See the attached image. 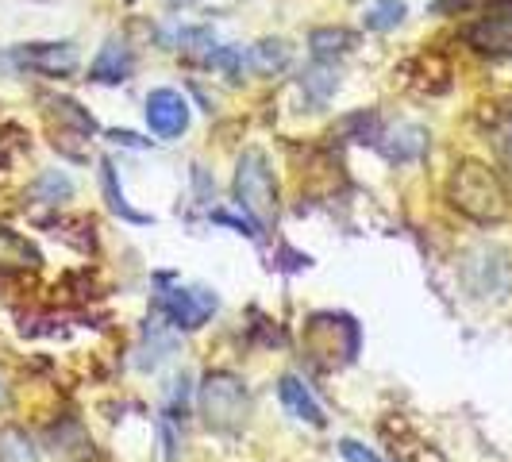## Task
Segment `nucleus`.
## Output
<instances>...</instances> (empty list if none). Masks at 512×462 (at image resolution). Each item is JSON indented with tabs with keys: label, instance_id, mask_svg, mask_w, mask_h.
Listing matches in <instances>:
<instances>
[{
	"label": "nucleus",
	"instance_id": "obj_1",
	"mask_svg": "<svg viewBox=\"0 0 512 462\" xmlns=\"http://www.w3.org/2000/svg\"><path fill=\"white\" fill-rule=\"evenodd\" d=\"M447 197L462 216H470L478 224H501L509 216V193H505L501 178L482 162H459L447 181Z\"/></svg>",
	"mask_w": 512,
	"mask_h": 462
},
{
	"label": "nucleus",
	"instance_id": "obj_2",
	"mask_svg": "<svg viewBox=\"0 0 512 462\" xmlns=\"http://www.w3.org/2000/svg\"><path fill=\"white\" fill-rule=\"evenodd\" d=\"M231 189H235V205L247 212V220L258 231L274 228V220H278V181H274V170H270L266 154L243 151V158L235 162Z\"/></svg>",
	"mask_w": 512,
	"mask_h": 462
},
{
	"label": "nucleus",
	"instance_id": "obj_3",
	"mask_svg": "<svg viewBox=\"0 0 512 462\" xmlns=\"http://www.w3.org/2000/svg\"><path fill=\"white\" fill-rule=\"evenodd\" d=\"M308 359L316 366H347V362L359 355V324L343 312H316L305 320V332H301Z\"/></svg>",
	"mask_w": 512,
	"mask_h": 462
},
{
	"label": "nucleus",
	"instance_id": "obj_4",
	"mask_svg": "<svg viewBox=\"0 0 512 462\" xmlns=\"http://www.w3.org/2000/svg\"><path fill=\"white\" fill-rule=\"evenodd\" d=\"M201 416L212 432H239L251 416V393L228 370H212L201 382Z\"/></svg>",
	"mask_w": 512,
	"mask_h": 462
},
{
	"label": "nucleus",
	"instance_id": "obj_5",
	"mask_svg": "<svg viewBox=\"0 0 512 462\" xmlns=\"http://www.w3.org/2000/svg\"><path fill=\"white\" fill-rule=\"evenodd\" d=\"M466 285H470L478 297L505 301V297L512 293V266H509V258L501 255L497 247H478L474 255L466 258Z\"/></svg>",
	"mask_w": 512,
	"mask_h": 462
},
{
	"label": "nucleus",
	"instance_id": "obj_6",
	"mask_svg": "<svg viewBox=\"0 0 512 462\" xmlns=\"http://www.w3.org/2000/svg\"><path fill=\"white\" fill-rule=\"evenodd\" d=\"M216 293L212 289H170L162 297V312L170 316V324L181 332H197L205 328V320L216 312Z\"/></svg>",
	"mask_w": 512,
	"mask_h": 462
},
{
	"label": "nucleus",
	"instance_id": "obj_7",
	"mask_svg": "<svg viewBox=\"0 0 512 462\" xmlns=\"http://www.w3.org/2000/svg\"><path fill=\"white\" fill-rule=\"evenodd\" d=\"M12 62L24 70H35V74L66 77L77 70V47L74 43H27V47L12 51Z\"/></svg>",
	"mask_w": 512,
	"mask_h": 462
},
{
	"label": "nucleus",
	"instance_id": "obj_8",
	"mask_svg": "<svg viewBox=\"0 0 512 462\" xmlns=\"http://www.w3.org/2000/svg\"><path fill=\"white\" fill-rule=\"evenodd\" d=\"M147 124L158 139H178L189 128V101L178 89H154L147 97Z\"/></svg>",
	"mask_w": 512,
	"mask_h": 462
},
{
	"label": "nucleus",
	"instance_id": "obj_9",
	"mask_svg": "<svg viewBox=\"0 0 512 462\" xmlns=\"http://www.w3.org/2000/svg\"><path fill=\"white\" fill-rule=\"evenodd\" d=\"M131 70H135V54L124 39H108L101 47V54L93 58V66H89V81H97V85H120V81H128Z\"/></svg>",
	"mask_w": 512,
	"mask_h": 462
},
{
	"label": "nucleus",
	"instance_id": "obj_10",
	"mask_svg": "<svg viewBox=\"0 0 512 462\" xmlns=\"http://www.w3.org/2000/svg\"><path fill=\"white\" fill-rule=\"evenodd\" d=\"M474 51L482 54H509L512 51V12H489L482 24L466 31Z\"/></svg>",
	"mask_w": 512,
	"mask_h": 462
},
{
	"label": "nucleus",
	"instance_id": "obj_11",
	"mask_svg": "<svg viewBox=\"0 0 512 462\" xmlns=\"http://www.w3.org/2000/svg\"><path fill=\"white\" fill-rule=\"evenodd\" d=\"M278 397H282V405L289 409V416L305 420V424H312V428H324V424H328V416H324V409H320V401L312 397V389H308L301 378L285 374L282 382H278Z\"/></svg>",
	"mask_w": 512,
	"mask_h": 462
},
{
	"label": "nucleus",
	"instance_id": "obj_12",
	"mask_svg": "<svg viewBox=\"0 0 512 462\" xmlns=\"http://www.w3.org/2000/svg\"><path fill=\"white\" fill-rule=\"evenodd\" d=\"M382 147L393 162H412L428 151V131L416 128V124H397L389 135H382Z\"/></svg>",
	"mask_w": 512,
	"mask_h": 462
},
{
	"label": "nucleus",
	"instance_id": "obj_13",
	"mask_svg": "<svg viewBox=\"0 0 512 462\" xmlns=\"http://www.w3.org/2000/svg\"><path fill=\"white\" fill-rule=\"evenodd\" d=\"M289 54L293 51H289L285 39H262V43H255V47L247 51V66H251L258 77H274L289 66Z\"/></svg>",
	"mask_w": 512,
	"mask_h": 462
},
{
	"label": "nucleus",
	"instance_id": "obj_14",
	"mask_svg": "<svg viewBox=\"0 0 512 462\" xmlns=\"http://www.w3.org/2000/svg\"><path fill=\"white\" fill-rule=\"evenodd\" d=\"M351 43H355V35L343 31V27H316V31L308 35V47L316 54V62H328L335 54H347Z\"/></svg>",
	"mask_w": 512,
	"mask_h": 462
},
{
	"label": "nucleus",
	"instance_id": "obj_15",
	"mask_svg": "<svg viewBox=\"0 0 512 462\" xmlns=\"http://www.w3.org/2000/svg\"><path fill=\"white\" fill-rule=\"evenodd\" d=\"M101 181H104V197H108V208L112 212H120L124 220H131V224H151V216H143V212H135V208L124 201V189L116 185V166L104 158L101 162Z\"/></svg>",
	"mask_w": 512,
	"mask_h": 462
},
{
	"label": "nucleus",
	"instance_id": "obj_16",
	"mask_svg": "<svg viewBox=\"0 0 512 462\" xmlns=\"http://www.w3.org/2000/svg\"><path fill=\"white\" fill-rule=\"evenodd\" d=\"M0 462H39L35 439L20 428H4L0 432Z\"/></svg>",
	"mask_w": 512,
	"mask_h": 462
},
{
	"label": "nucleus",
	"instance_id": "obj_17",
	"mask_svg": "<svg viewBox=\"0 0 512 462\" xmlns=\"http://www.w3.org/2000/svg\"><path fill=\"white\" fill-rule=\"evenodd\" d=\"M70 193H74V181L66 178V174H58V170L39 174V181L31 185V197L43 201V205H58V201H66Z\"/></svg>",
	"mask_w": 512,
	"mask_h": 462
},
{
	"label": "nucleus",
	"instance_id": "obj_18",
	"mask_svg": "<svg viewBox=\"0 0 512 462\" xmlns=\"http://www.w3.org/2000/svg\"><path fill=\"white\" fill-rule=\"evenodd\" d=\"M0 266H39V255L16 231L0 228Z\"/></svg>",
	"mask_w": 512,
	"mask_h": 462
},
{
	"label": "nucleus",
	"instance_id": "obj_19",
	"mask_svg": "<svg viewBox=\"0 0 512 462\" xmlns=\"http://www.w3.org/2000/svg\"><path fill=\"white\" fill-rule=\"evenodd\" d=\"M405 0H378L374 8H366V16H362V24L370 27V31H393V27L405 20Z\"/></svg>",
	"mask_w": 512,
	"mask_h": 462
},
{
	"label": "nucleus",
	"instance_id": "obj_20",
	"mask_svg": "<svg viewBox=\"0 0 512 462\" xmlns=\"http://www.w3.org/2000/svg\"><path fill=\"white\" fill-rule=\"evenodd\" d=\"M301 85H305V93L312 97L316 104H324L328 97L335 93V85H339V77H335L332 66H324V62H316L312 70H305V77H301Z\"/></svg>",
	"mask_w": 512,
	"mask_h": 462
},
{
	"label": "nucleus",
	"instance_id": "obj_21",
	"mask_svg": "<svg viewBox=\"0 0 512 462\" xmlns=\"http://www.w3.org/2000/svg\"><path fill=\"white\" fill-rule=\"evenodd\" d=\"M51 112L58 116V124H70V128H77L81 135H93V131H97V120H93L77 101H70V97L51 101Z\"/></svg>",
	"mask_w": 512,
	"mask_h": 462
},
{
	"label": "nucleus",
	"instance_id": "obj_22",
	"mask_svg": "<svg viewBox=\"0 0 512 462\" xmlns=\"http://www.w3.org/2000/svg\"><path fill=\"white\" fill-rule=\"evenodd\" d=\"M208 66H212V70H224L231 81H239L243 66H247V58H243L239 47H212V51H208Z\"/></svg>",
	"mask_w": 512,
	"mask_h": 462
},
{
	"label": "nucleus",
	"instance_id": "obj_23",
	"mask_svg": "<svg viewBox=\"0 0 512 462\" xmlns=\"http://www.w3.org/2000/svg\"><path fill=\"white\" fill-rule=\"evenodd\" d=\"M339 455L347 462H385L382 455H374L370 447H362V443H355V439H343L339 443Z\"/></svg>",
	"mask_w": 512,
	"mask_h": 462
},
{
	"label": "nucleus",
	"instance_id": "obj_24",
	"mask_svg": "<svg viewBox=\"0 0 512 462\" xmlns=\"http://www.w3.org/2000/svg\"><path fill=\"white\" fill-rule=\"evenodd\" d=\"M112 139H116V143H128V147H147V139H139V135H131V131H112Z\"/></svg>",
	"mask_w": 512,
	"mask_h": 462
},
{
	"label": "nucleus",
	"instance_id": "obj_25",
	"mask_svg": "<svg viewBox=\"0 0 512 462\" xmlns=\"http://www.w3.org/2000/svg\"><path fill=\"white\" fill-rule=\"evenodd\" d=\"M466 4H470V0H439L432 12H436V16H443V12H451V8H466Z\"/></svg>",
	"mask_w": 512,
	"mask_h": 462
},
{
	"label": "nucleus",
	"instance_id": "obj_26",
	"mask_svg": "<svg viewBox=\"0 0 512 462\" xmlns=\"http://www.w3.org/2000/svg\"><path fill=\"white\" fill-rule=\"evenodd\" d=\"M509 154H512V139H509Z\"/></svg>",
	"mask_w": 512,
	"mask_h": 462
},
{
	"label": "nucleus",
	"instance_id": "obj_27",
	"mask_svg": "<svg viewBox=\"0 0 512 462\" xmlns=\"http://www.w3.org/2000/svg\"><path fill=\"white\" fill-rule=\"evenodd\" d=\"M0 397H4V389H0Z\"/></svg>",
	"mask_w": 512,
	"mask_h": 462
}]
</instances>
